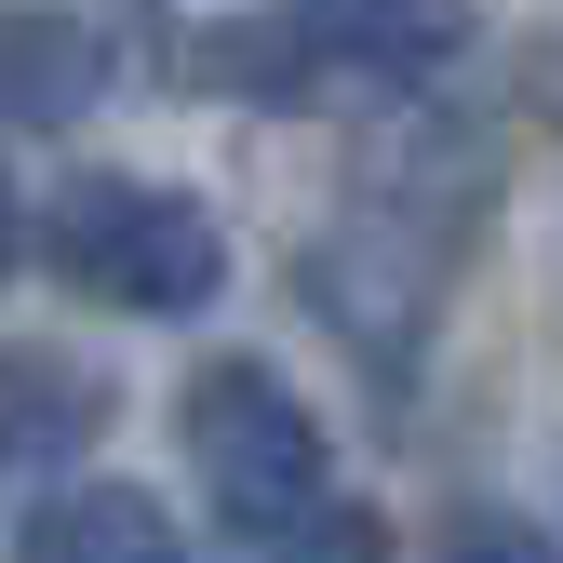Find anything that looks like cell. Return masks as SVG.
Listing matches in <instances>:
<instances>
[{"instance_id": "6da1fadb", "label": "cell", "mask_w": 563, "mask_h": 563, "mask_svg": "<svg viewBox=\"0 0 563 563\" xmlns=\"http://www.w3.org/2000/svg\"><path fill=\"white\" fill-rule=\"evenodd\" d=\"M456 0H282L201 41V81L255 95V108H349V95H402L456 54Z\"/></svg>"}, {"instance_id": "7a4b0ae2", "label": "cell", "mask_w": 563, "mask_h": 563, "mask_svg": "<svg viewBox=\"0 0 563 563\" xmlns=\"http://www.w3.org/2000/svg\"><path fill=\"white\" fill-rule=\"evenodd\" d=\"M175 430H188V470H201V497H216L229 537H296L309 510H335V456H322V416L296 402V376H268L255 349H229V363H201L188 402H175Z\"/></svg>"}, {"instance_id": "3957f363", "label": "cell", "mask_w": 563, "mask_h": 563, "mask_svg": "<svg viewBox=\"0 0 563 563\" xmlns=\"http://www.w3.org/2000/svg\"><path fill=\"white\" fill-rule=\"evenodd\" d=\"M41 242H54V268L81 282L95 309H134V322H188V309H216V282H229V229L201 216L188 188H148V175H81Z\"/></svg>"}, {"instance_id": "277c9868", "label": "cell", "mask_w": 563, "mask_h": 563, "mask_svg": "<svg viewBox=\"0 0 563 563\" xmlns=\"http://www.w3.org/2000/svg\"><path fill=\"white\" fill-rule=\"evenodd\" d=\"M14 563H188V537H175V510L148 497V483L95 470V483H54V497L27 510Z\"/></svg>"}, {"instance_id": "5b68a950", "label": "cell", "mask_w": 563, "mask_h": 563, "mask_svg": "<svg viewBox=\"0 0 563 563\" xmlns=\"http://www.w3.org/2000/svg\"><path fill=\"white\" fill-rule=\"evenodd\" d=\"M108 95V41L81 27V14H0V134H67Z\"/></svg>"}, {"instance_id": "8992f818", "label": "cell", "mask_w": 563, "mask_h": 563, "mask_svg": "<svg viewBox=\"0 0 563 563\" xmlns=\"http://www.w3.org/2000/svg\"><path fill=\"white\" fill-rule=\"evenodd\" d=\"M268 563H389V523L335 497V510H309L296 537H268Z\"/></svg>"}, {"instance_id": "52a82bcc", "label": "cell", "mask_w": 563, "mask_h": 563, "mask_svg": "<svg viewBox=\"0 0 563 563\" xmlns=\"http://www.w3.org/2000/svg\"><path fill=\"white\" fill-rule=\"evenodd\" d=\"M430 563H563V550H550V537H537L523 510H456Z\"/></svg>"}, {"instance_id": "ba28073f", "label": "cell", "mask_w": 563, "mask_h": 563, "mask_svg": "<svg viewBox=\"0 0 563 563\" xmlns=\"http://www.w3.org/2000/svg\"><path fill=\"white\" fill-rule=\"evenodd\" d=\"M14 255H27V216H14V175H0V282H14Z\"/></svg>"}]
</instances>
